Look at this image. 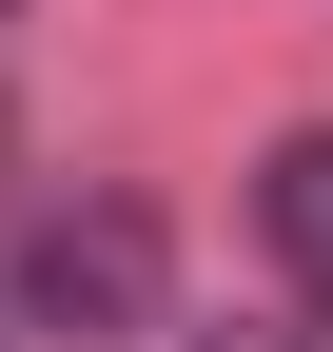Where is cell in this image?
Listing matches in <instances>:
<instances>
[{"label": "cell", "mask_w": 333, "mask_h": 352, "mask_svg": "<svg viewBox=\"0 0 333 352\" xmlns=\"http://www.w3.org/2000/svg\"><path fill=\"white\" fill-rule=\"evenodd\" d=\"M20 294H39L59 333H138V314H157V235H138V215H39Z\"/></svg>", "instance_id": "cell-1"}, {"label": "cell", "mask_w": 333, "mask_h": 352, "mask_svg": "<svg viewBox=\"0 0 333 352\" xmlns=\"http://www.w3.org/2000/svg\"><path fill=\"white\" fill-rule=\"evenodd\" d=\"M255 235H275L294 294H333V138H275L255 157Z\"/></svg>", "instance_id": "cell-2"}, {"label": "cell", "mask_w": 333, "mask_h": 352, "mask_svg": "<svg viewBox=\"0 0 333 352\" xmlns=\"http://www.w3.org/2000/svg\"><path fill=\"white\" fill-rule=\"evenodd\" d=\"M196 352H314V333H196Z\"/></svg>", "instance_id": "cell-3"}]
</instances>
